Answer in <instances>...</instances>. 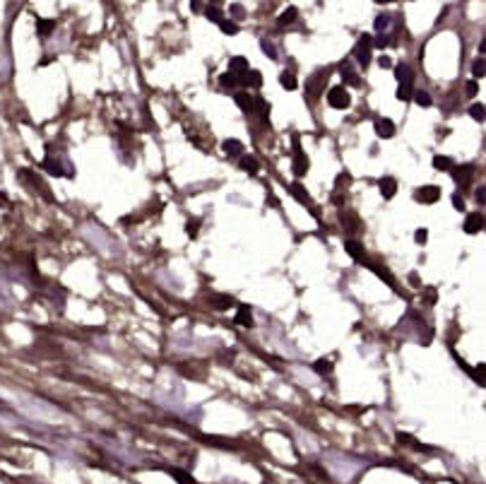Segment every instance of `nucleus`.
I'll return each mask as SVG.
<instances>
[{"mask_svg": "<svg viewBox=\"0 0 486 484\" xmlns=\"http://www.w3.org/2000/svg\"><path fill=\"white\" fill-rule=\"evenodd\" d=\"M241 169L246 174H251V176H255L258 169H260V164H258L255 157H241Z\"/></svg>", "mask_w": 486, "mask_h": 484, "instance_id": "a211bd4d", "label": "nucleus"}, {"mask_svg": "<svg viewBox=\"0 0 486 484\" xmlns=\"http://www.w3.org/2000/svg\"><path fill=\"white\" fill-rule=\"evenodd\" d=\"M484 229V215L482 212H469L464 219V231L467 234H479Z\"/></svg>", "mask_w": 486, "mask_h": 484, "instance_id": "6e6552de", "label": "nucleus"}, {"mask_svg": "<svg viewBox=\"0 0 486 484\" xmlns=\"http://www.w3.org/2000/svg\"><path fill=\"white\" fill-rule=\"evenodd\" d=\"M477 203H479V205H484V188H479V190H477Z\"/></svg>", "mask_w": 486, "mask_h": 484, "instance_id": "49530a36", "label": "nucleus"}, {"mask_svg": "<svg viewBox=\"0 0 486 484\" xmlns=\"http://www.w3.org/2000/svg\"><path fill=\"white\" fill-rule=\"evenodd\" d=\"M387 22H390V17H387V15H380V17L376 19V29H378V32H380V29H385Z\"/></svg>", "mask_w": 486, "mask_h": 484, "instance_id": "ea45409f", "label": "nucleus"}, {"mask_svg": "<svg viewBox=\"0 0 486 484\" xmlns=\"http://www.w3.org/2000/svg\"><path fill=\"white\" fill-rule=\"evenodd\" d=\"M414 239H417V244H426V239H428V231H426V229H419L417 234H414Z\"/></svg>", "mask_w": 486, "mask_h": 484, "instance_id": "a19ab883", "label": "nucleus"}, {"mask_svg": "<svg viewBox=\"0 0 486 484\" xmlns=\"http://www.w3.org/2000/svg\"><path fill=\"white\" fill-rule=\"evenodd\" d=\"M239 85H248V87H260L262 85V75L258 70H248V73L239 75Z\"/></svg>", "mask_w": 486, "mask_h": 484, "instance_id": "f8f14e48", "label": "nucleus"}, {"mask_svg": "<svg viewBox=\"0 0 486 484\" xmlns=\"http://www.w3.org/2000/svg\"><path fill=\"white\" fill-rule=\"evenodd\" d=\"M229 73L231 75H243V73H248V60L246 58H241V56H236V58H231L229 60Z\"/></svg>", "mask_w": 486, "mask_h": 484, "instance_id": "ddd939ff", "label": "nucleus"}, {"mask_svg": "<svg viewBox=\"0 0 486 484\" xmlns=\"http://www.w3.org/2000/svg\"><path fill=\"white\" fill-rule=\"evenodd\" d=\"M260 46H262V51H265V53L270 56V58H277V53H275V46H272L270 41H265V39H262V41H260Z\"/></svg>", "mask_w": 486, "mask_h": 484, "instance_id": "c9c22d12", "label": "nucleus"}, {"mask_svg": "<svg viewBox=\"0 0 486 484\" xmlns=\"http://www.w3.org/2000/svg\"><path fill=\"white\" fill-rule=\"evenodd\" d=\"M436 290H433V287H428V290H424V303H426V306H433V303H436Z\"/></svg>", "mask_w": 486, "mask_h": 484, "instance_id": "72a5a7b5", "label": "nucleus"}, {"mask_svg": "<svg viewBox=\"0 0 486 484\" xmlns=\"http://www.w3.org/2000/svg\"><path fill=\"white\" fill-rule=\"evenodd\" d=\"M19 178H22V181H29V183H32V190H36V193H41L46 200H51V203H53V195H51L49 190H46V183L41 181V178L36 176V174H32L29 169H22V172H19Z\"/></svg>", "mask_w": 486, "mask_h": 484, "instance_id": "20e7f679", "label": "nucleus"}, {"mask_svg": "<svg viewBox=\"0 0 486 484\" xmlns=\"http://www.w3.org/2000/svg\"><path fill=\"white\" fill-rule=\"evenodd\" d=\"M474 174H477V169H474L472 164H464V167H453V176H455V181H458L460 188H467L469 183H472Z\"/></svg>", "mask_w": 486, "mask_h": 484, "instance_id": "423d86ee", "label": "nucleus"}, {"mask_svg": "<svg viewBox=\"0 0 486 484\" xmlns=\"http://www.w3.org/2000/svg\"><path fill=\"white\" fill-rule=\"evenodd\" d=\"M453 205H455V210H458V212H464V200H462V195L455 193V195H453Z\"/></svg>", "mask_w": 486, "mask_h": 484, "instance_id": "e433bc0d", "label": "nucleus"}, {"mask_svg": "<svg viewBox=\"0 0 486 484\" xmlns=\"http://www.w3.org/2000/svg\"><path fill=\"white\" fill-rule=\"evenodd\" d=\"M378 188H380L383 198L390 200V198H395V193H397V181L392 176H383L380 181H378Z\"/></svg>", "mask_w": 486, "mask_h": 484, "instance_id": "9d476101", "label": "nucleus"}, {"mask_svg": "<svg viewBox=\"0 0 486 484\" xmlns=\"http://www.w3.org/2000/svg\"><path fill=\"white\" fill-rule=\"evenodd\" d=\"M219 27H221V32H224V34H239V24L229 22V19H221Z\"/></svg>", "mask_w": 486, "mask_h": 484, "instance_id": "c756f323", "label": "nucleus"}, {"mask_svg": "<svg viewBox=\"0 0 486 484\" xmlns=\"http://www.w3.org/2000/svg\"><path fill=\"white\" fill-rule=\"evenodd\" d=\"M474 374H477V383L482 385L484 383V364H479V367L474 369Z\"/></svg>", "mask_w": 486, "mask_h": 484, "instance_id": "79ce46f5", "label": "nucleus"}, {"mask_svg": "<svg viewBox=\"0 0 486 484\" xmlns=\"http://www.w3.org/2000/svg\"><path fill=\"white\" fill-rule=\"evenodd\" d=\"M236 104H239L246 113H251L253 111V97L246 94V92H241V94H236Z\"/></svg>", "mask_w": 486, "mask_h": 484, "instance_id": "5701e85b", "label": "nucleus"}, {"mask_svg": "<svg viewBox=\"0 0 486 484\" xmlns=\"http://www.w3.org/2000/svg\"><path fill=\"white\" fill-rule=\"evenodd\" d=\"M221 149H224L229 157H239V154L243 152V142L241 140H224L221 142Z\"/></svg>", "mask_w": 486, "mask_h": 484, "instance_id": "2eb2a0df", "label": "nucleus"}, {"mask_svg": "<svg viewBox=\"0 0 486 484\" xmlns=\"http://www.w3.org/2000/svg\"><path fill=\"white\" fill-rule=\"evenodd\" d=\"M378 63H380V68H390V58H387V56H380V58H378Z\"/></svg>", "mask_w": 486, "mask_h": 484, "instance_id": "37998d69", "label": "nucleus"}, {"mask_svg": "<svg viewBox=\"0 0 486 484\" xmlns=\"http://www.w3.org/2000/svg\"><path fill=\"white\" fill-rule=\"evenodd\" d=\"M328 104L333 106V109H347L351 104L347 87H333V90L328 92Z\"/></svg>", "mask_w": 486, "mask_h": 484, "instance_id": "7ed1b4c3", "label": "nucleus"}, {"mask_svg": "<svg viewBox=\"0 0 486 484\" xmlns=\"http://www.w3.org/2000/svg\"><path fill=\"white\" fill-rule=\"evenodd\" d=\"M210 301H215L212 306L217 308V311H224V308H229L231 306V299L229 297H212Z\"/></svg>", "mask_w": 486, "mask_h": 484, "instance_id": "cd10ccee", "label": "nucleus"}, {"mask_svg": "<svg viewBox=\"0 0 486 484\" xmlns=\"http://www.w3.org/2000/svg\"><path fill=\"white\" fill-rule=\"evenodd\" d=\"M198 226H200V219H188V224H185V231H188L190 239H195V236H198Z\"/></svg>", "mask_w": 486, "mask_h": 484, "instance_id": "f704fd0d", "label": "nucleus"}, {"mask_svg": "<svg viewBox=\"0 0 486 484\" xmlns=\"http://www.w3.org/2000/svg\"><path fill=\"white\" fill-rule=\"evenodd\" d=\"M469 116H472L474 121L482 123L484 121V104H472V109H469Z\"/></svg>", "mask_w": 486, "mask_h": 484, "instance_id": "473e14b6", "label": "nucleus"}, {"mask_svg": "<svg viewBox=\"0 0 486 484\" xmlns=\"http://www.w3.org/2000/svg\"><path fill=\"white\" fill-rule=\"evenodd\" d=\"M344 251L351 256L354 260H364L366 258V251H364V244H359V241L349 239L347 244H344Z\"/></svg>", "mask_w": 486, "mask_h": 484, "instance_id": "9b49d317", "label": "nucleus"}, {"mask_svg": "<svg viewBox=\"0 0 486 484\" xmlns=\"http://www.w3.org/2000/svg\"><path fill=\"white\" fill-rule=\"evenodd\" d=\"M417 99V104L419 106H431V97H428V92H424V90H419V92H414V94H412Z\"/></svg>", "mask_w": 486, "mask_h": 484, "instance_id": "c85d7f7f", "label": "nucleus"}, {"mask_svg": "<svg viewBox=\"0 0 486 484\" xmlns=\"http://www.w3.org/2000/svg\"><path fill=\"white\" fill-rule=\"evenodd\" d=\"M374 128H376V135H378V137H385V140H387V137L395 135V123H392L390 118H378Z\"/></svg>", "mask_w": 486, "mask_h": 484, "instance_id": "1a4fd4ad", "label": "nucleus"}, {"mask_svg": "<svg viewBox=\"0 0 486 484\" xmlns=\"http://www.w3.org/2000/svg\"><path fill=\"white\" fill-rule=\"evenodd\" d=\"M340 219H342V224L347 226V231H356V229H361V224H359V219H356V215H347V212H342V215H340Z\"/></svg>", "mask_w": 486, "mask_h": 484, "instance_id": "4be33fe9", "label": "nucleus"}, {"mask_svg": "<svg viewBox=\"0 0 486 484\" xmlns=\"http://www.w3.org/2000/svg\"><path fill=\"white\" fill-rule=\"evenodd\" d=\"M36 27H39V37L46 39L56 29V19H36Z\"/></svg>", "mask_w": 486, "mask_h": 484, "instance_id": "dca6fc26", "label": "nucleus"}, {"mask_svg": "<svg viewBox=\"0 0 486 484\" xmlns=\"http://www.w3.org/2000/svg\"><path fill=\"white\" fill-rule=\"evenodd\" d=\"M236 323L243 328H251L253 326V313H251V306H239V313H236Z\"/></svg>", "mask_w": 486, "mask_h": 484, "instance_id": "4468645a", "label": "nucleus"}, {"mask_svg": "<svg viewBox=\"0 0 486 484\" xmlns=\"http://www.w3.org/2000/svg\"><path fill=\"white\" fill-rule=\"evenodd\" d=\"M395 77L400 80V90H397V99L407 101L412 99V92H414V73H412L410 65L400 63L395 65Z\"/></svg>", "mask_w": 486, "mask_h": 484, "instance_id": "f257e3e1", "label": "nucleus"}, {"mask_svg": "<svg viewBox=\"0 0 486 484\" xmlns=\"http://www.w3.org/2000/svg\"><path fill=\"white\" fill-rule=\"evenodd\" d=\"M313 369L318 374H333V362H330V359H318V362L313 364Z\"/></svg>", "mask_w": 486, "mask_h": 484, "instance_id": "a878e982", "label": "nucleus"}, {"mask_svg": "<svg viewBox=\"0 0 486 484\" xmlns=\"http://www.w3.org/2000/svg\"><path fill=\"white\" fill-rule=\"evenodd\" d=\"M342 183H344V186H349V183H351V176H349V174H340L337 181H335V186L342 188Z\"/></svg>", "mask_w": 486, "mask_h": 484, "instance_id": "4c0bfd02", "label": "nucleus"}, {"mask_svg": "<svg viewBox=\"0 0 486 484\" xmlns=\"http://www.w3.org/2000/svg\"><path fill=\"white\" fill-rule=\"evenodd\" d=\"M294 174H296V176H306L308 174V157L301 152L299 137H294Z\"/></svg>", "mask_w": 486, "mask_h": 484, "instance_id": "39448f33", "label": "nucleus"}, {"mask_svg": "<svg viewBox=\"0 0 486 484\" xmlns=\"http://www.w3.org/2000/svg\"><path fill=\"white\" fill-rule=\"evenodd\" d=\"M371 49H374V37H371V34H364V37L359 39V44H356V49H354V58L359 60L361 68H369Z\"/></svg>", "mask_w": 486, "mask_h": 484, "instance_id": "f03ea898", "label": "nucleus"}, {"mask_svg": "<svg viewBox=\"0 0 486 484\" xmlns=\"http://www.w3.org/2000/svg\"><path fill=\"white\" fill-rule=\"evenodd\" d=\"M410 282H412V287H421V282H419V275H417V272H412V275H410Z\"/></svg>", "mask_w": 486, "mask_h": 484, "instance_id": "a18cd8bd", "label": "nucleus"}, {"mask_svg": "<svg viewBox=\"0 0 486 484\" xmlns=\"http://www.w3.org/2000/svg\"><path fill=\"white\" fill-rule=\"evenodd\" d=\"M279 85L287 87V90H296V77H294V73H289V70H284L282 75H279Z\"/></svg>", "mask_w": 486, "mask_h": 484, "instance_id": "412c9836", "label": "nucleus"}, {"mask_svg": "<svg viewBox=\"0 0 486 484\" xmlns=\"http://www.w3.org/2000/svg\"><path fill=\"white\" fill-rule=\"evenodd\" d=\"M344 200H347V198H344V195H340V193L333 195V203H335V205H344Z\"/></svg>", "mask_w": 486, "mask_h": 484, "instance_id": "c03bdc74", "label": "nucleus"}, {"mask_svg": "<svg viewBox=\"0 0 486 484\" xmlns=\"http://www.w3.org/2000/svg\"><path fill=\"white\" fill-rule=\"evenodd\" d=\"M296 15H299L296 8H287L282 15H279V24H282V27H284V24H292L294 19H296Z\"/></svg>", "mask_w": 486, "mask_h": 484, "instance_id": "393cba45", "label": "nucleus"}, {"mask_svg": "<svg viewBox=\"0 0 486 484\" xmlns=\"http://www.w3.org/2000/svg\"><path fill=\"white\" fill-rule=\"evenodd\" d=\"M477 90H479V85H477V82H467V87H464V94H467V97H474V94H477Z\"/></svg>", "mask_w": 486, "mask_h": 484, "instance_id": "58836bf2", "label": "nucleus"}, {"mask_svg": "<svg viewBox=\"0 0 486 484\" xmlns=\"http://www.w3.org/2000/svg\"><path fill=\"white\" fill-rule=\"evenodd\" d=\"M289 193H292L294 198L299 200V203H303V205H311V195H308L306 190H303L301 186H299V183H292V186H289Z\"/></svg>", "mask_w": 486, "mask_h": 484, "instance_id": "f3484780", "label": "nucleus"}, {"mask_svg": "<svg viewBox=\"0 0 486 484\" xmlns=\"http://www.w3.org/2000/svg\"><path fill=\"white\" fill-rule=\"evenodd\" d=\"M41 167H44L49 174H56V176H63V174H65L63 169H60V164H58V162H53V159H51V157H46Z\"/></svg>", "mask_w": 486, "mask_h": 484, "instance_id": "b1692460", "label": "nucleus"}, {"mask_svg": "<svg viewBox=\"0 0 486 484\" xmlns=\"http://www.w3.org/2000/svg\"><path fill=\"white\" fill-rule=\"evenodd\" d=\"M417 200H421V203H426V205L438 203V200H441V188H438V186H424V188H419L417 190Z\"/></svg>", "mask_w": 486, "mask_h": 484, "instance_id": "0eeeda50", "label": "nucleus"}, {"mask_svg": "<svg viewBox=\"0 0 486 484\" xmlns=\"http://www.w3.org/2000/svg\"><path fill=\"white\" fill-rule=\"evenodd\" d=\"M433 167H436L438 172H451L455 164H453L451 157H441V154H436V157H433Z\"/></svg>", "mask_w": 486, "mask_h": 484, "instance_id": "6ab92c4d", "label": "nucleus"}, {"mask_svg": "<svg viewBox=\"0 0 486 484\" xmlns=\"http://www.w3.org/2000/svg\"><path fill=\"white\" fill-rule=\"evenodd\" d=\"M219 85H221V87H236V85H239V77L231 75V73H226V75L219 77Z\"/></svg>", "mask_w": 486, "mask_h": 484, "instance_id": "2f4dec72", "label": "nucleus"}, {"mask_svg": "<svg viewBox=\"0 0 486 484\" xmlns=\"http://www.w3.org/2000/svg\"><path fill=\"white\" fill-rule=\"evenodd\" d=\"M205 17L212 19V22H217V24H219L221 19H224V17H221V10L217 8V5H210V8L205 10Z\"/></svg>", "mask_w": 486, "mask_h": 484, "instance_id": "bb28decb", "label": "nucleus"}, {"mask_svg": "<svg viewBox=\"0 0 486 484\" xmlns=\"http://www.w3.org/2000/svg\"><path fill=\"white\" fill-rule=\"evenodd\" d=\"M484 68H486V65H484V58H482V56H479V58L472 63V75L482 80V77H484Z\"/></svg>", "mask_w": 486, "mask_h": 484, "instance_id": "7c9ffc66", "label": "nucleus"}, {"mask_svg": "<svg viewBox=\"0 0 486 484\" xmlns=\"http://www.w3.org/2000/svg\"><path fill=\"white\" fill-rule=\"evenodd\" d=\"M340 68H342V77H344V82H347V85H351V87H359L361 85V80L354 75V70H351L347 63H342Z\"/></svg>", "mask_w": 486, "mask_h": 484, "instance_id": "aec40b11", "label": "nucleus"}]
</instances>
